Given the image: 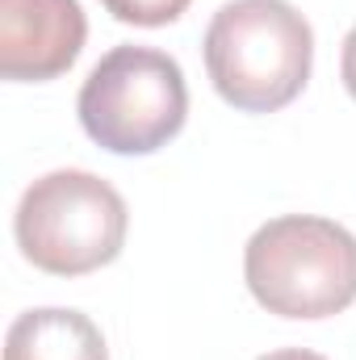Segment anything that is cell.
Masks as SVG:
<instances>
[{
  "instance_id": "1",
  "label": "cell",
  "mask_w": 356,
  "mask_h": 360,
  "mask_svg": "<svg viewBox=\"0 0 356 360\" xmlns=\"http://www.w3.org/2000/svg\"><path fill=\"white\" fill-rule=\"evenodd\" d=\"M205 72L239 113H276L298 101L314 68V30L289 0H231L210 17Z\"/></svg>"
},
{
  "instance_id": "2",
  "label": "cell",
  "mask_w": 356,
  "mask_h": 360,
  "mask_svg": "<svg viewBox=\"0 0 356 360\" xmlns=\"http://www.w3.org/2000/svg\"><path fill=\"white\" fill-rule=\"evenodd\" d=\"M243 281L268 314H344L356 302V235L319 214L272 218L243 248Z\"/></svg>"
},
{
  "instance_id": "3",
  "label": "cell",
  "mask_w": 356,
  "mask_h": 360,
  "mask_svg": "<svg viewBox=\"0 0 356 360\" xmlns=\"http://www.w3.org/2000/svg\"><path fill=\"white\" fill-rule=\"evenodd\" d=\"M126 201L109 180L84 168L38 176L17 201L13 235L21 256L51 276H84L122 256Z\"/></svg>"
},
{
  "instance_id": "4",
  "label": "cell",
  "mask_w": 356,
  "mask_h": 360,
  "mask_svg": "<svg viewBox=\"0 0 356 360\" xmlns=\"http://www.w3.org/2000/svg\"><path fill=\"white\" fill-rule=\"evenodd\" d=\"M76 113L96 147L113 155H151L184 130V72L155 46H113L89 72Z\"/></svg>"
},
{
  "instance_id": "5",
  "label": "cell",
  "mask_w": 356,
  "mask_h": 360,
  "mask_svg": "<svg viewBox=\"0 0 356 360\" xmlns=\"http://www.w3.org/2000/svg\"><path fill=\"white\" fill-rule=\"evenodd\" d=\"M89 38L80 0H0V76L46 84L63 76Z\"/></svg>"
},
{
  "instance_id": "6",
  "label": "cell",
  "mask_w": 356,
  "mask_h": 360,
  "mask_svg": "<svg viewBox=\"0 0 356 360\" xmlns=\"http://www.w3.org/2000/svg\"><path fill=\"white\" fill-rule=\"evenodd\" d=\"M4 360H109V348L89 314L38 306L13 319L4 335Z\"/></svg>"
},
{
  "instance_id": "7",
  "label": "cell",
  "mask_w": 356,
  "mask_h": 360,
  "mask_svg": "<svg viewBox=\"0 0 356 360\" xmlns=\"http://www.w3.org/2000/svg\"><path fill=\"white\" fill-rule=\"evenodd\" d=\"M105 13L122 25H143V30H160L184 17L189 0H101Z\"/></svg>"
},
{
  "instance_id": "8",
  "label": "cell",
  "mask_w": 356,
  "mask_h": 360,
  "mask_svg": "<svg viewBox=\"0 0 356 360\" xmlns=\"http://www.w3.org/2000/svg\"><path fill=\"white\" fill-rule=\"evenodd\" d=\"M340 76H344V89H348V96L356 101V25L348 30L344 51H340Z\"/></svg>"
},
{
  "instance_id": "9",
  "label": "cell",
  "mask_w": 356,
  "mask_h": 360,
  "mask_svg": "<svg viewBox=\"0 0 356 360\" xmlns=\"http://www.w3.org/2000/svg\"><path fill=\"white\" fill-rule=\"evenodd\" d=\"M260 360H327V356H319L310 348H276V352H265Z\"/></svg>"
}]
</instances>
